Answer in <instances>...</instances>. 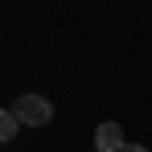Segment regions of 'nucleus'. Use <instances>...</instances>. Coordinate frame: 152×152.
Returning <instances> with one entry per match:
<instances>
[{"label": "nucleus", "mask_w": 152, "mask_h": 152, "mask_svg": "<svg viewBox=\"0 0 152 152\" xmlns=\"http://www.w3.org/2000/svg\"><path fill=\"white\" fill-rule=\"evenodd\" d=\"M12 115H17L21 124H29V127H41V124L53 119V103L41 99V95H21V99L12 103Z\"/></svg>", "instance_id": "1"}, {"label": "nucleus", "mask_w": 152, "mask_h": 152, "mask_svg": "<svg viewBox=\"0 0 152 152\" xmlns=\"http://www.w3.org/2000/svg\"><path fill=\"white\" fill-rule=\"evenodd\" d=\"M17 127H21V119L12 115V107H0V144H8L17 136Z\"/></svg>", "instance_id": "3"}, {"label": "nucleus", "mask_w": 152, "mask_h": 152, "mask_svg": "<svg viewBox=\"0 0 152 152\" xmlns=\"http://www.w3.org/2000/svg\"><path fill=\"white\" fill-rule=\"evenodd\" d=\"M119 152H148V148H144V144H124Z\"/></svg>", "instance_id": "4"}, {"label": "nucleus", "mask_w": 152, "mask_h": 152, "mask_svg": "<svg viewBox=\"0 0 152 152\" xmlns=\"http://www.w3.org/2000/svg\"><path fill=\"white\" fill-rule=\"evenodd\" d=\"M124 144H127V140H124V127H119V124L107 119V124L95 127V152H119Z\"/></svg>", "instance_id": "2"}]
</instances>
